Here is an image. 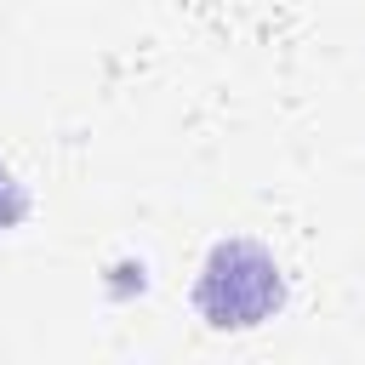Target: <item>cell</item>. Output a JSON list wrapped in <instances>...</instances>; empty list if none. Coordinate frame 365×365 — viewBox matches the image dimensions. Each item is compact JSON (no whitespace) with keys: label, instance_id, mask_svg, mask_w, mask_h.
I'll use <instances>...</instances> for the list:
<instances>
[{"label":"cell","instance_id":"1","mask_svg":"<svg viewBox=\"0 0 365 365\" xmlns=\"http://www.w3.org/2000/svg\"><path fill=\"white\" fill-rule=\"evenodd\" d=\"M194 308L211 331H257L285 308V274L268 245L234 234L217 240L194 279Z\"/></svg>","mask_w":365,"mask_h":365},{"label":"cell","instance_id":"2","mask_svg":"<svg viewBox=\"0 0 365 365\" xmlns=\"http://www.w3.org/2000/svg\"><path fill=\"white\" fill-rule=\"evenodd\" d=\"M23 217H29V188L0 165V234H6V228H17Z\"/></svg>","mask_w":365,"mask_h":365}]
</instances>
